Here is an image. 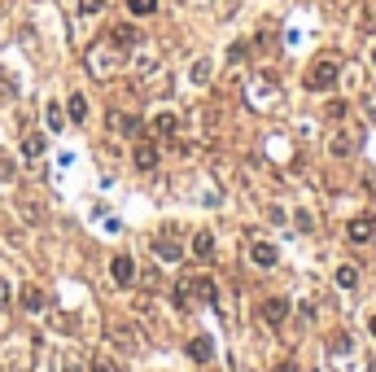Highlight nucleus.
I'll return each instance as SVG.
<instances>
[{
    "label": "nucleus",
    "instance_id": "obj_9",
    "mask_svg": "<svg viewBox=\"0 0 376 372\" xmlns=\"http://www.w3.org/2000/svg\"><path fill=\"white\" fill-rule=\"evenodd\" d=\"M154 131H158L162 140H171L175 131H180V118H175V114H158V123H154Z\"/></svg>",
    "mask_w": 376,
    "mask_h": 372
},
{
    "label": "nucleus",
    "instance_id": "obj_8",
    "mask_svg": "<svg viewBox=\"0 0 376 372\" xmlns=\"http://www.w3.org/2000/svg\"><path fill=\"white\" fill-rule=\"evenodd\" d=\"M188 355H193L197 364H202V359L215 355V342H210V338H193V342H188Z\"/></svg>",
    "mask_w": 376,
    "mask_h": 372
},
{
    "label": "nucleus",
    "instance_id": "obj_14",
    "mask_svg": "<svg viewBox=\"0 0 376 372\" xmlns=\"http://www.w3.org/2000/svg\"><path fill=\"white\" fill-rule=\"evenodd\" d=\"M22 153H27V158H40V153H44V136H40V131H31V136L22 140Z\"/></svg>",
    "mask_w": 376,
    "mask_h": 372
},
{
    "label": "nucleus",
    "instance_id": "obj_2",
    "mask_svg": "<svg viewBox=\"0 0 376 372\" xmlns=\"http://www.w3.org/2000/svg\"><path fill=\"white\" fill-rule=\"evenodd\" d=\"M346 237H350V241H355V245H368L372 237H376V219H372V215H359V219H350Z\"/></svg>",
    "mask_w": 376,
    "mask_h": 372
},
{
    "label": "nucleus",
    "instance_id": "obj_5",
    "mask_svg": "<svg viewBox=\"0 0 376 372\" xmlns=\"http://www.w3.org/2000/svg\"><path fill=\"white\" fill-rule=\"evenodd\" d=\"M258 316H263V324H280L289 316V298H267V303L258 307Z\"/></svg>",
    "mask_w": 376,
    "mask_h": 372
},
{
    "label": "nucleus",
    "instance_id": "obj_23",
    "mask_svg": "<svg viewBox=\"0 0 376 372\" xmlns=\"http://www.w3.org/2000/svg\"><path fill=\"white\" fill-rule=\"evenodd\" d=\"M368 329H372V338H376V316H372V324H368Z\"/></svg>",
    "mask_w": 376,
    "mask_h": 372
},
{
    "label": "nucleus",
    "instance_id": "obj_3",
    "mask_svg": "<svg viewBox=\"0 0 376 372\" xmlns=\"http://www.w3.org/2000/svg\"><path fill=\"white\" fill-rule=\"evenodd\" d=\"M110 131H114V136H132V140H140L145 123H140V118H132V114H119V110H114V114H110Z\"/></svg>",
    "mask_w": 376,
    "mask_h": 372
},
{
    "label": "nucleus",
    "instance_id": "obj_16",
    "mask_svg": "<svg viewBox=\"0 0 376 372\" xmlns=\"http://www.w3.org/2000/svg\"><path fill=\"white\" fill-rule=\"evenodd\" d=\"M127 9H132L136 18H145V14H154V9H158V0H127Z\"/></svg>",
    "mask_w": 376,
    "mask_h": 372
},
{
    "label": "nucleus",
    "instance_id": "obj_7",
    "mask_svg": "<svg viewBox=\"0 0 376 372\" xmlns=\"http://www.w3.org/2000/svg\"><path fill=\"white\" fill-rule=\"evenodd\" d=\"M154 254L167 259V263H180L184 250H180V241H175V237H171V241H167V237H154Z\"/></svg>",
    "mask_w": 376,
    "mask_h": 372
},
{
    "label": "nucleus",
    "instance_id": "obj_18",
    "mask_svg": "<svg viewBox=\"0 0 376 372\" xmlns=\"http://www.w3.org/2000/svg\"><path fill=\"white\" fill-rule=\"evenodd\" d=\"M62 123H66L62 105H49V127H53V131H62Z\"/></svg>",
    "mask_w": 376,
    "mask_h": 372
},
{
    "label": "nucleus",
    "instance_id": "obj_21",
    "mask_svg": "<svg viewBox=\"0 0 376 372\" xmlns=\"http://www.w3.org/2000/svg\"><path fill=\"white\" fill-rule=\"evenodd\" d=\"M276 372H298V368H293V364H280V368H276Z\"/></svg>",
    "mask_w": 376,
    "mask_h": 372
},
{
    "label": "nucleus",
    "instance_id": "obj_24",
    "mask_svg": "<svg viewBox=\"0 0 376 372\" xmlns=\"http://www.w3.org/2000/svg\"><path fill=\"white\" fill-rule=\"evenodd\" d=\"M372 66H376V44H372Z\"/></svg>",
    "mask_w": 376,
    "mask_h": 372
},
{
    "label": "nucleus",
    "instance_id": "obj_17",
    "mask_svg": "<svg viewBox=\"0 0 376 372\" xmlns=\"http://www.w3.org/2000/svg\"><path fill=\"white\" fill-rule=\"evenodd\" d=\"M193 250H197V254H210V250H215V237H210V232H202V237H197V241H193Z\"/></svg>",
    "mask_w": 376,
    "mask_h": 372
},
{
    "label": "nucleus",
    "instance_id": "obj_15",
    "mask_svg": "<svg viewBox=\"0 0 376 372\" xmlns=\"http://www.w3.org/2000/svg\"><path fill=\"white\" fill-rule=\"evenodd\" d=\"M66 110H70V118H75V123H84V118H88V101H84V97L75 92V97L66 101Z\"/></svg>",
    "mask_w": 376,
    "mask_h": 372
},
{
    "label": "nucleus",
    "instance_id": "obj_13",
    "mask_svg": "<svg viewBox=\"0 0 376 372\" xmlns=\"http://www.w3.org/2000/svg\"><path fill=\"white\" fill-rule=\"evenodd\" d=\"M110 40L119 44V49H132V44H136V27H114V31H110Z\"/></svg>",
    "mask_w": 376,
    "mask_h": 372
},
{
    "label": "nucleus",
    "instance_id": "obj_10",
    "mask_svg": "<svg viewBox=\"0 0 376 372\" xmlns=\"http://www.w3.org/2000/svg\"><path fill=\"white\" fill-rule=\"evenodd\" d=\"M250 254H254V263H258V267H272V263H276V245H267V241H258V245L250 250Z\"/></svg>",
    "mask_w": 376,
    "mask_h": 372
},
{
    "label": "nucleus",
    "instance_id": "obj_12",
    "mask_svg": "<svg viewBox=\"0 0 376 372\" xmlns=\"http://www.w3.org/2000/svg\"><path fill=\"white\" fill-rule=\"evenodd\" d=\"M337 285H342V289H355V285H359L355 263H342V267H337Z\"/></svg>",
    "mask_w": 376,
    "mask_h": 372
},
{
    "label": "nucleus",
    "instance_id": "obj_4",
    "mask_svg": "<svg viewBox=\"0 0 376 372\" xmlns=\"http://www.w3.org/2000/svg\"><path fill=\"white\" fill-rule=\"evenodd\" d=\"M110 276H114V285H123V289H127V285H136V263L127 254H119L110 263Z\"/></svg>",
    "mask_w": 376,
    "mask_h": 372
},
{
    "label": "nucleus",
    "instance_id": "obj_11",
    "mask_svg": "<svg viewBox=\"0 0 376 372\" xmlns=\"http://www.w3.org/2000/svg\"><path fill=\"white\" fill-rule=\"evenodd\" d=\"M22 307H27V311H44V289L27 285V289H22Z\"/></svg>",
    "mask_w": 376,
    "mask_h": 372
},
{
    "label": "nucleus",
    "instance_id": "obj_19",
    "mask_svg": "<svg viewBox=\"0 0 376 372\" xmlns=\"http://www.w3.org/2000/svg\"><path fill=\"white\" fill-rule=\"evenodd\" d=\"M105 0H79V14H101Z\"/></svg>",
    "mask_w": 376,
    "mask_h": 372
},
{
    "label": "nucleus",
    "instance_id": "obj_22",
    "mask_svg": "<svg viewBox=\"0 0 376 372\" xmlns=\"http://www.w3.org/2000/svg\"><path fill=\"white\" fill-rule=\"evenodd\" d=\"M92 372H110V368H105V364H92Z\"/></svg>",
    "mask_w": 376,
    "mask_h": 372
},
{
    "label": "nucleus",
    "instance_id": "obj_20",
    "mask_svg": "<svg viewBox=\"0 0 376 372\" xmlns=\"http://www.w3.org/2000/svg\"><path fill=\"white\" fill-rule=\"evenodd\" d=\"M9 298H14V289H9V281H0V307H9Z\"/></svg>",
    "mask_w": 376,
    "mask_h": 372
},
{
    "label": "nucleus",
    "instance_id": "obj_1",
    "mask_svg": "<svg viewBox=\"0 0 376 372\" xmlns=\"http://www.w3.org/2000/svg\"><path fill=\"white\" fill-rule=\"evenodd\" d=\"M333 83H337V62H328V57L307 70V88H311V92H328Z\"/></svg>",
    "mask_w": 376,
    "mask_h": 372
},
{
    "label": "nucleus",
    "instance_id": "obj_6",
    "mask_svg": "<svg viewBox=\"0 0 376 372\" xmlns=\"http://www.w3.org/2000/svg\"><path fill=\"white\" fill-rule=\"evenodd\" d=\"M132 162L140 166V171H154V166H158V149L149 145V140H136V153H132Z\"/></svg>",
    "mask_w": 376,
    "mask_h": 372
}]
</instances>
